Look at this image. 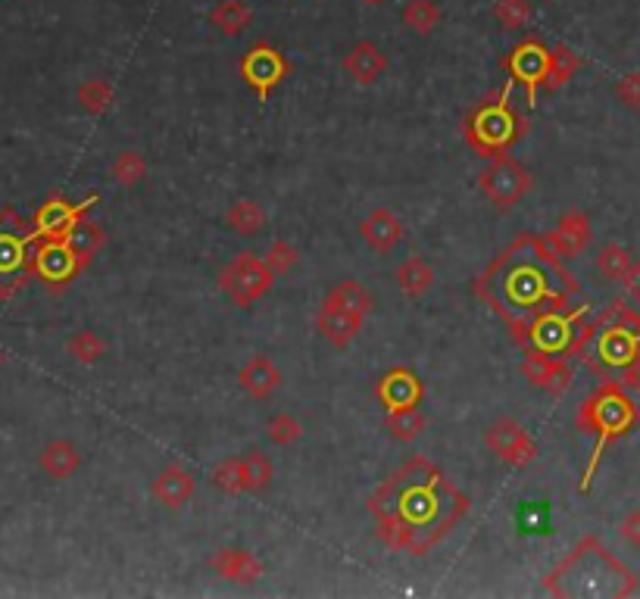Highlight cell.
Listing matches in <instances>:
<instances>
[{
	"label": "cell",
	"instance_id": "obj_10",
	"mask_svg": "<svg viewBox=\"0 0 640 599\" xmlns=\"http://www.w3.org/2000/svg\"><path fill=\"white\" fill-rule=\"evenodd\" d=\"M550 66V50L541 47L537 41H525L522 47L512 50V57L506 60V69L512 75V82H519L528 88V103H534L537 88L544 85V75Z\"/></svg>",
	"mask_w": 640,
	"mask_h": 599
},
{
	"label": "cell",
	"instance_id": "obj_28",
	"mask_svg": "<svg viewBox=\"0 0 640 599\" xmlns=\"http://www.w3.org/2000/svg\"><path fill=\"white\" fill-rule=\"evenodd\" d=\"M631 250L625 244H616V241H609L600 247L597 253V269L606 281H625L628 269H631Z\"/></svg>",
	"mask_w": 640,
	"mask_h": 599
},
{
	"label": "cell",
	"instance_id": "obj_2",
	"mask_svg": "<svg viewBox=\"0 0 640 599\" xmlns=\"http://www.w3.org/2000/svg\"><path fill=\"white\" fill-rule=\"evenodd\" d=\"M575 422L584 434H597L594 456H591V462H587V472L581 481V493H587L591 490V481L597 475V465H600L606 447L612 444V440H619L622 434H628L631 425L637 422V406L631 403V397L625 394V387L619 381H606L581 403Z\"/></svg>",
	"mask_w": 640,
	"mask_h": 599
},
{
	"label": "cell",
	"instance_id": "obj_23",
	"mask_svg": "<svg viewBox=\"0 0 640 599\" xmlns=\"http://www.w3.org/2000/svg\"><path fill=\"white\" fill-rule=\"evenodd\" d=\"M225 225L232 228L235 234H241V238H253V234H260L266 228V213H263V206L256 200L241 197V200H235L232 206H228Z\"/></svg>",
	"mask_w": 640,
	"mask_h": 599
},
{
	"label": "cell",
	"instance_id": "obj_17",
	"mask_svg": "<svg viewBox=\"0 0 640 599\" xmlns=\"http://www.w3.org/2000/svg\"><path fill=\"white\" fill-rule=\"evenodd\" d=\"M344 69H347V75L353 78V82L372 85V82H378V78L384 75V69H388V57L381 54L378 44L360 41V44H353L350 54L344 57Z\"/></svg>",
	"mask_w": 640,
	"mask_h": 599
},
{
	"label": "cell",
	"instance_id": "obj_24",
	"mask_svg": "<svg viewBox=\"0 0 640 599\" xmlns=\"http://www.w3.org/2000/svg\"><path fill=\"white\" fill-rule=\"evenodd\" d=\"M425 412L419 406H397L388 409V434L397 440V444H413L425 434Z\"/></svg>",
	"mask_w": 640,
	"mask_h": 599
},
{
	"label": "cell",
	"instance_id": "obj_31",
	"mask_svg": "<svg viewBox=\"0 0 640 599\" xmlns=\"http://www.w3.org/2000/svg\"><path fill=\"white\" fill-rule=\"evenodd\" d=\"M66 350L75 362H82V366H94V362L107 353V344L100 341V337L91 331V328H82V331H75L69 341H66Z\"/></svg>",
	"mask_w": 640,
	"mask_h": 599
},
{
	"label": "cell",
	"instance_id": "obj_6",
	"mask_svg": "<svg viewBox=\"0 0 640 599\" xmlns=\"http://www.w3.org/2000/svg\"><path fill=\"white\" fill-rule=\"evenodd\" d=\"M484 447H488L497 459H503L512 468H528L537 459V444L528 434V428L516 419H497L488 431H484Z\"/></svg>",
	"mask_w": 640,
	"mask_h": 599
},
{
	"label": "cell",
	"instance_id": "obj_33",
	"mask_svg": "<svg viewBox=\"0 0 640 599\" xmlns=\"http://www.w3.org/2000/svg\"><path fill=\"white\" fill-rule=\"evenodd\" d=\"M441 19V10L434 0H409L406 10H403V22L413 29L416 35H428L434 32V25Z\"/></svg>",
	"mask_w": 640,
	"mask_h": 599
},
{
	"label": "cell",
	"instance_id": "obj_44",
	"mask_svg": "<svg viewBox=\"0 0 640 599\" xmlns=\"http://www.w3.org/2000/svg\"><path fill=\"white\" fill-rule=\"evenodd\" d=\"M366 4H378V0H366Z\"/></svg>",
	"mask_w": 640,
	"mask_h": 599
},
{
	"label": "cell",
	"instance_id": "obj_22",
	"mask_svg": "<svg viewBox=\"0 0 640 599\" xmlns=\"http://www.w3.org/2000/svg\"><path fill=\"white\" fill-rule=\"evenodd\" d=\"M79 259L72 256V250L63 244V241H47V247L38 253V272L47 278V281H66L72 278L75 272H79Z\"/></svg>",
	"mask_w": 640,
	"mask_h": 599
},
{
	"label": "cell",
	"instance_id": "obj_42",
	"mask_svg": "<svg viewBox=\"0 0 640 599\" xmlns=\"http://www.w3.org/2000/svg\"><path fill=\"white\" fill-rule=\"evenodd\" d=\"M622 284H625V291L640 303V259H634V263H631V269H628Z\"/></svg>",
	"mask_w": 640,
	"mask_h": 599
},
{
	"label": "cell",
	"instance_id": "obj_36",
	"mask_svg": "<svg viewBox=\"0 0 640 599\" xmlns=\"http://www.w3.org/2000/svg\"><path fill=\"white\" fill-rule=\"evenodd\" d=\"M263 259H266V266L275 272V278L278 275H288L297 263H300V250L291 244V241H272L269 244V250L263 253Z\"/></svg>",
	"mask_w": 640,
	"mask_h": 599
},
{
	"label": "cell",
	"instance_id": "obj_26",
	"mask_svg": "<svg viewBox=\"0 0 640 599\" xmlns=\"http://www.w3.org/2000/svg\"><path fill=\"white\" fill-rule=\"evenodd\" d=\"M213 484L225 493H232V497H238V493H250V478H247V462L244 456H228L222 459L216 468H213Z\"/></svg>",
	"mask_w": 640,
	"mask_h": 599
},
{
	"label": "cell",
	"instance_id": "obj_7",
	"mask_svg": "<svg viewBox=\"0 0 640 599\" xmlns=\"http://www.w3.org/2000/svg\"><path fill=\"white\" fill-rule=\"evenodd\" d=\"M522 375L528 378V384H531V387L547 390V394H553V397L566 394L569 384H572V366H569V356L553 353V350H541V347H534V350H528V353H525Z\"/></svg>",
	"mask_w": 640,
	"mask_h": 599
},
{
	"label": "cell",
	"instance_id": "obj_32",
	"mask_svg": "<svg viewBox=\"0 0 640 599\" xmlns=\"http://www.w3.org/2000/svg\"><path fill=\"white\" fill-rule=\"evenodd\" d=\"M79 103L91 116L107 113L113 107V85L107 78H88V82H82V88H79Z\"/></svg>",
	"mask_w": 640,
	"mask_h": 599
},
{
	"label": "cell",
	"instance_id": "obj_34",
	"mask_svg": "<svg viewBox=\"0 0 640 599\" xmlns=\"http://www.w3.org/2000/svg\"><path fill=\"white\" fill-rule=\"evenodd\" d=\"M244 462H247V478H250V493H263L272 478H275V465L269 462V456L260 450V447H250L244 453Z\"/></svg>",
	"mask_w": 640,
	"mask_h": 599
},
{
	"label": "cell",
	"instance_id": "obj_40",
	"mask_svg": "<svg viewBox=\"0 0 640 599\" xmlns=\"http://www.w3.org/2000/svg\"><path fill=\"white\" fill-rule=\"evenodd\" d=\"M619 384L625 390H634V394H640V350L634 353L631 362H625V366L619 369Z\"/></svg>",
	"mask_w": 640,
	"mask_h": 599
},
{
	"label": "cell",
	"instance_id": "obj_21",
	"mask_svg": "<svg viewBox=\"0 0 640 599\" xmlns=\"http://www.w3.org/2000/svg\"><path fill=\"white\" fill-rule=\"evenodd\" d=\"M63 244L72 250V256L79 259V266L85 269L91 259L97 256V250L104 247V228L100 225H94V222H85V219H79L72 228H69V234L63 238Z\"/></svg>",
	"mask_w": 640,
	"mask_h": 599
},
{
	"label": "cell",
	"instance_id": "obj_13",
	"mask_svg": "<svg viewBox=\"0 0 640 599\" xmlns=\"http://www.w3.org/2000/svg\"><path fill=\"white\" fill-rule=\"evenodd\" d=\"M360 234L378 256H388L403 241V222H400V216H394L388 210V206H378V210H372L360 222Z\"/></svg>",
	"mask_w": 640,
	"mask_h": 599
},
{
	"label": "cell",
	"instance_id": "obj_41",
	"mask_svg": "<svg viewBox=\"0 0 640 599\" xmlns=\"http://www.w3.org/2000/svg\"><path fill=\"white\" fill-rule=\"evenodd\" d=\"M619 534H622L631 546H637V550H640V509L625 512V518L619 522Z\"/></svg>",
	"mask_w": 640,
	"mask_h": 599
},
{
	"label": "cell",
	"instance_id": "obj_27",
	"mask_svg": "<svg viewBox=\"0 0 640 599\" xmlns=\"http://www.w3.org/2000/svg\"><path fill=\"white\" fill-rule=\"evenodd\" d=\"M331 297H335L338 303H344L347 309H353L356 316H363V319H369L372 316V309H375V297L363 288L360 281L356 278H344V281H338L335 288L328 291Z\"/></svg>",
	"mask_w": 640,
	"mask_h": 599
},
{
	"label": "cell",
	"instance_id": "obj_19",
	"mask_svg": "<svg viewBox=\"0 0 640 599\" xmlns=\"http://www.w3.org/2000/svg\"><path fill=\"white\" fill-rule=\"evenodd\" d=\"M94 200V197H91ZM88 200V203H91ZM88 203H82V206H69V203H63V200H50L44 210H41V216H38V231L44 234L47 241H63L66 234H69V228L82 219V213H85V206Z\"/></svg>",
	"mask_w": 640,
	"mask_h": 599
},
{
	"label": "cell",
	"instance_id": "obj_15",
	"mask_svg": "<svg viewBox=\"0 0 640 599\" xmlns=\"http://www.w3.org/2000/svg\"><path fill=\"white\" fill-rule=\"evenodd\" d=\"M210 568L232 584H256L263 578V562L247 550H235V546H225V550L213 553Z\"/></svg>",
	"mask_w": 640,
	"mask_h": 599
},
{
	"label": "cell",
	"instance_id": "obj_8",
	"mask_svg": "<svg viewBox=\"0 0 640 599\" xmlns=\"http://www.w3.org/2000/svg\"><path fill=\"white\" fill-rule=\"evenodd\" d=\"M241 75H244V82L256 91V97L269 100V94L278 88L281 78L288 75V63L275 47L256 44L250 54L244 57V63H241Z\"/></svg>",
	"mask_w": 640,
	"mask_h": 599
},
{
	"label": "cell",
	"instance_id": "obj_3",
	"mask_svg": "<svg viewBox=\"0 0 640 599\" xmlns=\"http://www.w3.org/2000/svg\"><path fill=\"white\" fill-rule=\"evenodd\" d=\"M509 88H512V82L500 91L497 103H484V107H478L469 116L466 138L478 150V156H488V160L506 153V147L516 141V138H522V132H525V122L519 125V119L512 116V110L506 107Z\"/></svg>",
	"mask_w": 640,
	"mask_h": 599
},
{
	"label": "cell",
	"instance_id": "obj_12",
	"mask_svg": "<svg viewBox=\"0 0 640 599\" xmlns=\"http://www.w3.org/2000/svg\"><path fill=\"white\" fill-rule=\"evenodd\" d=\"M150 497L157 500L163 509H182L194 497V475L185 465L172 462L150 481Z\"/></svg>",
	"mask_w": 640,
	"mask_h": 599
},
{
	"label": "cell",
	"instance_id": "obj_14",
	"mask_svg": "<svg viewBox=\"0 0 640 599\" xmlns=\"http://www.w3.org/2000/svg\"><path fill=\"white\" fill-rule=\"evenodd\" d=\"M281 381H285V375H281V369L263 353H256L253 359H247L241 366V372H238L241 390H244V394H250L253 400H269L275 390L281 387Z\"/></svg>",
	"mask_w": 640,
	"mask_h": 599
},
{
	"label": "cell",
	"instance_id": "obj_25",
	"mask_svg": "<svg viewBox=\"0 0 640 599\" xmlns=\"http://www.w3.org/2000/svg\"><path fill=\"white\" fill-rule=\"evenodd\" d=\"M581 69V60H578V54L575 50H569V47H556V50H550V66H547V75H544V91H559V88H566L572 78H575V72Z\"/></svg>",
	"mask_w": 640,
	"mask_h": 599
},
{
	"label": "cell",
	"instance_id": "obj_11",
	"mask_svg": "<svg viewBox=\"0 0 640 599\" xmlns=\"http://www.w3.org/2000/svg\"><path fill=\"white\" fill-rule=\"evenodd\" d=\"M591 238H594L591 219H587L584 213H578V210L562 213L556 228L547 234V241L556 250V256H581L587 247H591Z\"/></svg>",
	"mask_w": 640,
	"mask_h": 599
},
{
	"label": "cell",
	"instance_id": "obj_38",
	"mask_svg": "<svg viewBox=\"0 0 640 599\" xmlns=\"http://www.w3.org/2000/svg\"><path fill=\"white\" fill-rule=\"evenodd\" d=\"M616 97L625 103L628 110H640V72H628V75L619 78Z\"/></svg>",
	"mask_w": 640,
	"mask_h": 599
},
{
	"label": "cell",
	"instance_id": "obj_30",
	"mask_svg": "<svg viewBox=\"0 0 640 599\" xmlns=\"http://www.w3.org/2000/svg\"><path fill=\"white\" fill-rule=\"evenodd\" d=\"M210 22L216 25L222 35L235 38L250 25V10L241 4V0H222V4L210 13Z\"/></svg>",
	"mask_w": 640,
	"mask_h": 599
},
{
	"label": "cell",
	"instance_id": "obj_29",
	"mask_svg": "<svg viewBox=\"0 0 640 599\" xmlns=\"http://www.w3.org/2000/svg\"><path fill=\"white\" fill-rule=\"evenodd\" d=\"M144 175H147V160H144L138 150L116 153V160L110 166V178L116 181V185L135 188V185H141V181H144Z\"/></svg>",
	"mask_w": 640,
	"mask_h": 599
},
{
	"label": "cell",
	"instance_id": "obj_35",
	"mask_svg": "<svg viewBox=\"0 0 640 599\" xmlns=\"http://www.w3.org/2000/svg\"><path fill=\"white\" fill-rule=\"evenodd\" d=\"M266 437L272 440L275 447H291V444H297V440L303 437V425L294 419L291 412H278V415H272V419L266 422Z\"/></svg>",
	"mask_w": 640,
	"mask_h": 599
},
{
	"label": "cell",
	"instance_id": "obj_9",
	"mask_svg": "<svg viewBox=\"0 0 640 599\" xmlns=\"http://www.w3.org/2000/svg\"><path fill=\"white\" fill-rule=\"evenodd\" d=\"M316 325H319V334L325 337V341H328L331 347L344 350V347H350V344L356 341V337H360L366 319L356 316L353 309H347L344 303H338L331 294H325Z\"/></svg>",
	"mask_w": 640,
	"mask_h": 599
},
{
	"label": "cell",
	"instance_id": "obj_5",
	"mask_svg": "<svg viewBox=\"0 0 640 599\" xmlns=\"http://www.w3.org/2000/svg\"><path fill=\"white\" fill-rule=\"evenodd\" d=\"M478 185H481L484 197H488L497 210H512V206L522 203V197L531 191L534 178L522 163H516L512 156L500 153V156H494L488 166H484V172L478 175Z\"/></svg>",
	"mask_w": 640,
	"mask_h": 599
},
{
	"label": "cell",
	"instance_id": "obj_4",
	"mask_svg": "<svg viewBox=\"0 0 640 599\" xmlns=\"http://www.w3.org/2000/svg\"><path fill=\"white\" fill-rule=\"evenodd\" d=\"M272 281H275V272L266 266L263 253H253V250L238 253L232 263L219 272V288L235 306H253L256 300L272 291Z\"/></svg>",
	"mask_w": 640,
	"mask_h": 599
},
{
	"label": "cell",
	"instance_id": "obj_16",
	"mask_svg": "<svg viewBox=\"0 0 640 599\" xmlns=\"http://www.w3.org/2000/svg\"><path fill=\"white\" fill-rule=\"evenodd\" d=\"M378 400L388 406V409H397V406H419L422 403V394L425 387L422 381L416 378V372L409 369H391L388 375H384L375 387Z\"/></svg>",
	"mask_w": 640,
	"mask_h": 599
},
{
	"label": "cell",
	"instance_id": "obj_39",
	"mask_svg": "<svg viewBox=\"0 0 640 599\" xmlns=\"http://www.w3.org/2000/svg\"><path fill=\"white\" fill-rule=\"evenodd\" d=\"M519 525H522L525 531H547V525H550V509L541 506V503L525 506L522 515H519Z\"/></svg>",
	"mask_w": 640,
	"mask_h": 599
},
{
	"label": "cell",
	"instance_id": "obj_37",
	"mask_svg": "<svg viewBox=\"0 0 640 599\" xmlns=\"http://www.w3.org/2000/svg\"><path fill=\"white\" fill-rule=\"evenodd\" d=\"M494 16H497V22L506 25V29H522L531 16V7L525 4V0H497Z\"/></svg>",
	"mask_w": 640,
	"mask_h": 599
},
{
	"label": "cell",
	"instance_id": "obj_18",
	"mask_svg": "<svg viewBox=\"0 0 640 599\" xmlns=\"http://www.w3.org/2000/svg\"><path fill=\"white\" fill-rule=\"evenodd\" d=\"M38 465H41V472L47 478L66 481L82 468V453H79V447H75V444H69V440H50V444L38 456Z\"/></svg>",
	"mask_w": 640,
	"mask_h": 599
},
{
	"label": "cell",
	"instance_id": "obj_20",
	"mask_svg": "<svg viewBox=\"0 0 640 599\" xmlns=\"http://www.w3.org/2000/svg\"><path fill=\"white\" fill-rule=\"evenodd\" d=\"M394 281H397V288L406 294V297H422L434 288V281H438V275H434V266L428 263L425 256H409L403 259V263L397 266L394 272Z\"/></svg>",
	"mask_w": 640,
	"mask_h": 599
},
{
	"label": "cell",
	"instance_id": "obj_1",
	"mask_svg": "<svg viewBox=\"0 0 640 599\" xmlns=\"http://www.w3.org/2000/svg\"><path fill=\"white\" fill-rule=\"evenodd\" d=\"M466 509V493H459L425 456L409 459L369 500L378 540L388 550H406L413 556H425L431 546H438Z\"/></svg>",
	"mask_w": 640,
	"mask_h": 599
},
{
	"label": "cell",
	"instance_id": "obj_43",
	"mask_svg": "<svg viewBox=\"0 0 640 599\" xmlns=\"http://www.w3.org/2000/svg\"><path fill=\"white\" fill-rule=\"evenodd\" d=\"M0 369H4V353H0Z\"/></svg>",
	"mask_w": 640,
	"mask_h": 599
}]
</instances>
